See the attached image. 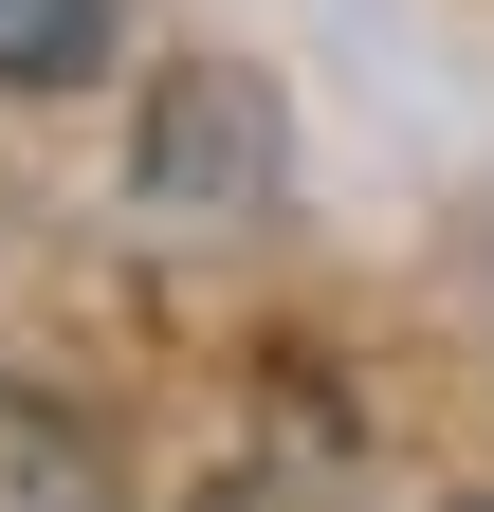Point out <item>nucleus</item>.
I'll return each mask as SVG.
<instances>
[{
    "label": "nucleus",
    "mask_w": 494,
    "mask_h": 512,
    "mask_svg": "<svg viewBox=\"0 0 494 512\" xmlns=\"http://www.w3.org/2000/svg\"><path fill=\"white\" fill-rule=\"evenodd\" d=\"M275 183H293V147H275V92L257 74H165L147 92V128H129V202L147 220H275Z\"/></svg>",
    "instance_id": "nucleus-1"
},
{
    "label": "nucleus",
    "mask_w": 494,
    "mask_h": 512,
    "mask_svg": "<svg viewBox=\"0 0 494 512\" xmlns=\"http://www.w3.org/2000/svg\"><path fill=\"white\" fill-rule=\"evenodd\" d=\"M0 512H129V476H110V439H92L74 403L0 384Z\"/></svg>",
    "instance_id": "nucleus-2"
},
{
    "label": "nucleus",
    "mask_w": 494,
    "mask_h": 512,
    "mask_svg": "<svg viewBox=\"0 0 494 512\" xmlns=\"http://www.w3.org/2000/svg\"><path fill=\"white\" fill-rule=\"evenodd\" d=\"M110 55V0H0V92H74Z\"/></svg>",
    "instance_id": "nucleus-3"
},
{
    "label": "nucleus",
    "mask_w": 494,
    "mask_h": 512,
    "mask_svg": "<svg viewBox=\"0 0 494 512\" xmlns=\"http://www.w3.org/2000/svg\"><path fill=\"white\" fill-rule=\"evenodd\" d=\"M202 512H348V458H257V476H220Z\"/></svg>",
    "instance_id": "nucleus-4"
},
{
    "label": "nucleus",
    "mask_w": 494,
    "mask_h": 512,
    "mask_svg": "<svg viewBox=\"0 0 494 512\" xmlns=\"http://www.w3.org/2000/svg\"><path fill=\"white\" fill-rule=\"evenodd\" d=\"M421 512H494V494H421Z\"/></svg>",
    "instance_id": "nucleus-5"
}]
</instances>
